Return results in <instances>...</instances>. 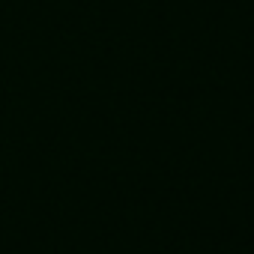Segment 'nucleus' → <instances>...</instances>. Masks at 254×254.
Listing matches in <instances>:
<instances>
[]
</instances>
